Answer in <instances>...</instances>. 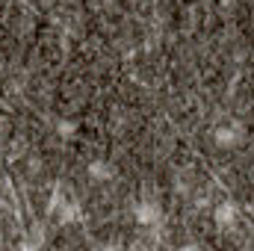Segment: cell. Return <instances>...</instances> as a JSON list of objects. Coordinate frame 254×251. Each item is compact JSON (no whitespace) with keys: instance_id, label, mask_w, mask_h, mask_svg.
I'll list each match as a JSON object with an SVG mask.
<instances>
[{"instance_id":"cell-1","label":"cell","mask_w":254,"mask_h":251,"mask_svg":"<svg viewBox=\"0 0 254 251\" xmlns=\"http://www.w3.org/2000/svg\"><path fill=\"white\" fill-rule=\"evenodd\" d=\"M213 219H216V225H219L222 231H231V228L237 225V219H240V210H237L234 201H222V204L213 210Z\"/></svg>"},{"instance_id":"cell-3","label":"cell","mask_w":254,"mask_h":251,"mask_svg":"<svg viewBox=\"0 0 254 251\" xmlns=\"http://www.w3.org/2000/svg\"><path fill=\"white\" fill-rule=\"evenodd\" d=\"M216 142H219L222 148H231V145H237V142H240V127H234V125L219 127V130H216Z\"/></svg>"},{"instance_id":"cell-5","label":"cell","mask_w":254,"mask_h":251,"mask_svg":"<svg viewBox=\"0 0 254 251\" xmlns=\"http://www.w3.org/2000/svg\"><path fill=\"white\" fill-rule=\"evenodd\" d=\"M60 136L71 139V136H74V125H71V122H60Z\"/></svg>"},{"instance_id":"cell-2","label":"cell","mask_w":254,"mask_h":251,"mask_svg":"<svg viewBox=\"0 0 254 251\" xmlns=\"http://www.w3.org/2000/svg\"><path fill=\"white\" fill-rule=\"evenodd\" d=\"M136 222H139L142 228H154V225L160 222V207H157L154 201H142V204L136 207Z\"/></svg>"},{"instance_id":"cell-4","label":"cell","mask_w":254,"mask_h":251,"mask_svg":"<svg viewBox=\"0 0 254 251\" xmlns=\"http://www.w3.org/2000/svg\"><path fill=\"white\" fill-rule=\"evenodd\" d=\"M89 178H92V181H98V184H101V181H107V178H110V166H107V163H101V160H95V163L89 166Z\"/></svg>"}]
</instances>
